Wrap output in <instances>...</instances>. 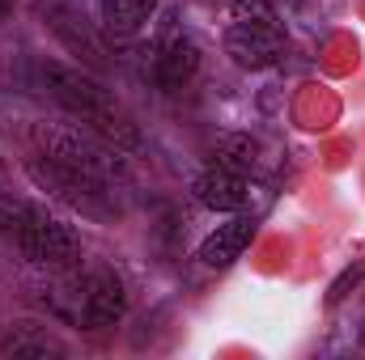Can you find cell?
<instances>
[{"mask_svg":"<svg viewBox=\"0 0 365 360\" xmlns=\"http://www.w3.org/2000/svg\"><path fill=\"white\" fill-rule=\"evenodd\" d=\"M212 166H225V170H255L259 166V140H251L247 132H230L212 144Z\"/></svg>","mask_w":365,"mask_h":360,"instance_id":"cell-13","label":"cell"},{"mask_svg":"<svg viewBox=\"0 0 365 360\" xmlns=\"http://www.w3.org/2000/svg\"><path fill=\"white\" fill-rule=\"evenodd\" d=\"M38 81L47 97L56 106H64L77 123H86L90 132H98L102 140H110L115 149H140V127L136 119L115 102V93L106 90L98 77H90V68H73V64H60V60H43L38 64Z\"/></svg>","mask_w":365,"mask_h":360,"instance_id":"cell-1","label":"cell"},{"mask_svg":"<svg viewBox=\"0 0 365 360\" xmlns=\"http://www.w3.org/2000/svg\"><path fill=\"white\" fill-rule=\"evenodd\" d=\"M361 280H365V263H353V268H344L340 275H336V280H331V288H327V305L336 309V305H340V301H344V297H349L357 284H361Z\"/></svg>","mask_w":365,"mask_h":360,"instance_id":"cell-14","label":"cell"},{"mask_svg":"<svg viewBox=\"0 0 365 360\" xmlns=\"http://www.w3.org/2000/svg\"><path fill=\"white\" fill-rule=\"evenodd\" d=\"M162 0H98V13L106 21V30L115 34H136L153 13H158Z\"/></svg>","mask_w":365,"mask_h":360,"instance_id":"cell-12","label":"cell"},{"mask_svg":"<svg viewBox=\"0 0 365 360\" xmlns=\"http://www.w3.org/2000/svg\"><path fill=\"white\" fill-rule=\"evenodd\" d=\"M200 60H204L200 43H195L191 34L175 30V34L158 47V60H153V81H158V90L179 93L182 85H191V77L200 73Z\"/></svg>","mask_w":365,"mask_h":360,"instance_id":"cell-8","label":"cell"},{"mask_svg":"<svg viewBox=\"0 0 365 360\" xmlns=\"http://www.w3.org/2000/svg\"><path fill=\"white\" fill-rule=\"evenodd\" d=\"M68 297H73V305L64 309V318L81 331H110L128 314V288L110 268H98L86 280H77Z\"/></svg>","mask_w":365,"mask_h":360,"instance_id":"cell-4","label":"cell"},{"mask_svg":"<svg viewBox=\"0 0 365 360\" xmlns=\"http://www.w3.org/2000/svg\"><path fill=\"white\" fill-rule=\"evenodd\" d=\"M26 170L43 191H51L56 199L81 208L86 216H110V186L106 182H93L86 174H77V170H64V166H56V162H47L38 153L26 162Z\"/></svg>","mask_w":365,"mask_h":360,"instance_id":"cell-6","label":"cell"},{"mask_svg":"<svg viewBox=\"0 0 365 360\" xmlns=\"http://www.w3.org/2000/svg\"><path fill=\"white\" fill-rule=\"evenodd\" d=\"M284 51H289V34L276 17H234L225 30V55L247 73L276 68Z\"/></svg>","mask_w":365,"mask_h":360,"instance_id":"cell-5","label":"cell"},{"mask_svg":"<svg viewBox=\"0 0 365 360\" xmlns=\"http://www.w3.org/2000/svg\"><path fill=\"white\" fill-rule=\"evenodd\" d=\"M0 170H4V162H0Z\"/></svg>","mask_w":365,"mask_h":360,"instance_id":"cell-16","label":"cell"},{"mask_svg":"<svg viewBox=\"0 0 365 360\" xmlns=\"http://www.w3.org/2000/svg\"><path fill=\"white\" fill-rule=\"evenodd\" d=\"M21 212H26V199L0 191V229H4V233H13V225L21 221Z\"/></svg>","mask_w":365,"mask_h":360,"instance_id":"cell-15","label":"cell"},{"mask_svg":"<svg viewBox=\"0 0 365 360\" xmlns=\"http://www.w3.org/2000/svg\"><path fill=\"white\" fill-rule=\"evenodd\" d=\"M255 233H259V221H255V216H234V221L217 225V229L200 242V263L212 268V271L234 268V263L247 255V246L255 242Z\"/></svg>","mask_w":365,"mask_h":360,"instance_id":"cell-9","label":"cell"},{"mask_svg":"<svg viewBox=\"0 0 365 360\" xmlns=\"http://www.w3.org/2000/svg\"><path fill=\"white\" fill-rule=\"evenodd\" d=\"M0 356H30V360H47V356H68V344L60 335H51L38 322H13L0 335Z\"/></svg>","mask_w":365,"mask_h":360,"instance_id":"cell-11","label":"cell"},{"mask_svg":"<svg viewBox=\"0 0 365 360\" xmlns=\"http://www.w3.org/2000/svg\"><path fill=\"white\" fill-rule=\"evenodd\" d=\"M38 17H43V26L68 47V55L81 60V68H90V73L110 68L102 38L86 26V17H77V9H68V4H60V0H43V4H38Z\"/></svg>","mask_w":365,"mask_h":360,"instance_id":"cell-7","label":"cell"},{"mask_svg":"<svg viewBox=\"0 0 365 360\" xmlns=\"http://www.w3.org/2000/svg\"><path fill=\"white\" fill-rule=\"evenodd\" d=\"M30 144H34L38 157L56 162L64 170H77L93 182H106V186H115L128 174L123 149L102 140L86 123H47V119H38V123H30Z\"/></svg>","mask_w":365,"mask_h":360,"instance_id":"cell-2","label":"cell"},{"mask_svg":"<svg viewBox=\"0 0 365 360\" xmlns=\"http://www.w3.org/2000/svg\"><path fill=\"white\" fill-rule=\"evenodd\" d=\"M9 238L17 242L21 259L34 263V268L73 271L81 263V238H77V229H73L60 212H51L47 203L26 199V212H21V221L13 225Z\"/></svg>","mask_w":365,"mask_h":360,"instance_id":"cell-3","label":"cell"},{"mask_svg":"<svg viewBox=\"0 0 365 360\" xmlns=\"http://www.w3.org/2000/svg\"><path fill=\"white\" fill-rule=\"evenodd\" d=\"M191 191H195V199H200L204 208H212V212H242L247 199H251L247 174L225 170V166H208L200 179L191 182Z\"/></svg>","mask_w":365,"mask_h":360,"instance_id":"cell-10","label":"cell"}]
</instances>
